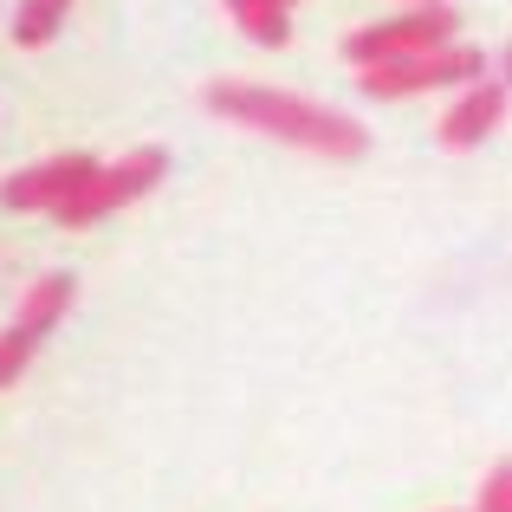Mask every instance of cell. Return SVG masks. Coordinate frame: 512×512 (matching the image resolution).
<instances>
[{
    "mask_svg": "<svg viewBox=\"0 0 512 512\" xmlns=\"http://www.w3.org/2000/svg\"><path fill=\"white\" fill-rule=\"evenodd\" d=\"M500 124H506V78L480 72L474 85L461 91V104L441 117V143H448V150H480Z\"/></svg>",
    "mask_w": 512,
    "mask_h": 512,
    "instance_id": "52a82bcc",
    "label": "cell"
},
{
    "mask_svg": "<svg viewBox=\"0 0 512 512\" xmlns=\"http://www.w3.org/2000/svg\"><path fill=\"white\" fill-rule=\"evenodd\" d=\"M474 512H512V467H506V461H493V467H487Z\"/></svg>",
    "mask_w": 512,
    "mask_h": 512,
    "instance_id": "30bf717a",
    "label": "cell"
},
{
    "mask_svg": "<svg viewBox=\"0 0 512 512\" xmlns=\"http://www.w3.org/2000/svg\"><path fill=\"white\" fill-rule=\"evenodd\" d=\"M286 7H292V0H286Z\"/></svg>",
    "mask_w": 512,
    "mask_h": 512,
    "instance_id": "7c38bea8",
    "label": "cell"
},
{
    "mask_svg": "<svg viewBox=\"0 0 512 512\" xmlns=\"http://www.w3.org/2000/svg\"><path fill=\"white\" fill-rule=\"evenodd\" d=\"M201 104H208L214 117H227V124H240V130H260V137H279V143H292V150L331 156V163L370 156V130H363L357 117L331 111V104H312V98H299V91L247 85V78H214V85L201 91Z\"/></svg>",
    "mask_w": 512,
    "mask_h": 512,
    "instance_id": "6da1fadb",
    "label": "cell"
},
{
    "mask_svg": "<svg viewBox=\"0 0 512 512\" xmlns=\"http://www.w3.org/2000/svg\"><path fill=\"white\" fill-rule=\"evenodd\" d=\"M227 20L253 39V46H286L292 39V20H286V0H221Z\"/></svg>",
    "mask_w": 512,
    "mask_h": 512,
    "instance_id": "ba28073f",
    "label": "cell"
},
{
    "mask_svg": "<svg viewBox=\"0 0 512 512\" xmlns=\"http://www.w3.org/2000/svg\"><path fill=\"white\" fill-rule=\"evenodd\" d=\"M72 299H78V279L72 273H39L33 286L20 292V312H13V325L0 331V389L20 383V370L39 357V344L65 325Z\"/></svg>",
    "mask_w": 512,
    "mask_h": 512,
    "instance_id": "5b68a950",
    "label": "cell"
},
{
    "mask_svg": "<svg viewBox=\"0 0 512 512\" xmlns=\"http://www.w3.org/2000/svg\"><path fill=\"white\" fill-rule=\"evenodd\" d=\"M409 7H422V0H409Z\"/></svg>",
    "mask_w": 512,
    "mask_h": 512,
    "instance_id": "8fae6325",
    "label": "cell"
},
{
    "mask_svg": "<svg viewBox=\"0 0 512 512\" xmlns=\"http://www.w3.org/2000/svg\"><path fill=\"white\" fill-rule=\"evenodd\" d=\"M91 169H98V163H91L85 150H72V156H46V163L7 175V182H0V201H7L13 214H52L78 182H85Z\"/></svg>",
    "mask_w": 512,
    "mask_h": 512,
    "instance_id": "8992f818",
    "label": "cell"
},
{
    "mask_svg": "<svg viewBox=\"0 0 512 512\" xmlns=\"http://www.w3.org/2000/svg\"><path fill=\"white\" fill-rule=\"evenodd\" d=\"M461 33V13L448 7V0H422V7L396 13V20H376V26H357V33L344 39V59L357 65H383V59H409V52H435L448 46V39Z\"/></svg>",
    "mask_w": 512,
    "mask_h": 512,
    "instance_id": "277c9868",
    "label": "cell"
},
{
    "mask_svg": "<svg viewBox=\"0 0 512 512\" xmlns=\"http://www.w3.org/2000/svg\"><path fill=\"white\" fill-rule=\"evenodd\" d=\"M65 13H72V0H20V13H13V46H52V33L65 26Z\"/></svg>",
    "mask_w": 512,
    "mask_h": 512,
    "instance_id": "9c48e42d",
    "label": "cell"
},
{
    "mask_svg": "<svg viewBox=\"0 0 512 512\" xmlns=\"http://www.w3.org/2000/svg\"><path fill=\"white\" fill-rule=\"evenodd\" d=\"M487 72V52L480 46H461V39H448V46L435 52H409V59H383V65H363V98H422V91H448V85H474V78Z\"/></svg>",
    "mask_w": 512,
    "mask_h": 512,
    "instance_id": "3957f363",
    "label": "cell"
},
{
    "mask_svg": "<svg viewBox=\"0 0 512 512\" xmlns=\"http://www.w3.org/2000/svg\"><path fill=\"white\" fill-rule=\"evenodd\" d=\"M163 175H169V150L143 143V150L117 156V163H98L85 182L72 188V195L59 201V208H52V221H59V227H91V221H104V214L130 208V201H143L156 182H163Z\"/></svg>",
    "mask_w": 512,
    "mask_h": 512,
    "instance_id": "7a4b0ae2",
    "label": "cell"
}]
</instances>
